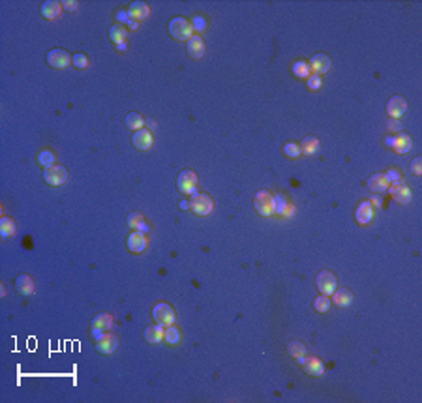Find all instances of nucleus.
I'll return each mask as SVG.
<instances>
[{
  "instance_id": "obj_1",
  "label": "nucleus",
  "mask_w": 422,
  "mask_h": 403,
  "mask_svg": "<svg viewBox=\"0 0 422 403\" xmlns=\"http://www.w3.org/2000/svg\"><path fill=\"white\" fill-rule=\"evenodd\" d=\"M169 34L177 41H190L194 38V24L186 17H175L169 23Z\"/></svg>"
},
{
  "instance_id": "obj_2",
  "label": "nucleus",
  "mask_w": 422,
  "mask_h": 403,
  "mask_svg": "<svg viewBox=\"0 0 422 403\" xmlns=\"http://www.w3.org/2000/svg\"><path fill=\"white\" fill-rule=\"evenodd\" d=\"M253 208L257 210V214H261V216H272L274 214V208H276V199H274V195L270 194V192H266V190H261V192H257V194L253 195Z\"/></svg>"
},
{
  "instance_id": "obj_3",
  "label": "nucleus",
  "mask_w": 422,
  "mask_h": 403,
  "mask_svg": "<svg viewBox=\"0 0 422 403\" xmlns=\"http://www.w3.org/2000/svg\"><path fill=\"white\" fill-rule=\"evenodd\" d=\"M190 202V210L197 214V216H209L212 210H214V201H212L211 195L207 194H194L192 195V201Z\"/></svg>"
},
{
  "instance_id": "obj_4",
  "label": "nucleus",
  "mask_w": 422,
  "mask_h": 403,
  "mask_svg": "<svg viewBox=\"0 0 422 403\" xmlns=\"http://www.w3.org/2000/svg\"><path fill=\"white\" fill-rule=\"evenodd\" d=\"M315 285H317V289H319V293H323L325 296H332L334 295V291L338 289V279L332 272L323 270V272L317 274V278H315Z\"/></svg>"
},
{
  "instance_id": "obj_5",
  "label": "nucleus",
  "mask_w": 422,
  "mask_h": 403,
  "mask_svg": "<svg viewBox=\"0 0 422 403\" xmlns=\"http://www.w3.org/2000/svg\"><path fill=\"white\" fill-rule=\"evenodd\" d=\"M152 317H154V321H156L158 325L162 326H171L175 325V319H177V315H175V310H173L169 304H156L154 306V310H152Z\"/></svg>"
},
{
  "instance_id": "obj_6",
  "label": "nucleus",
  "mask_w": 422,
  "mask_h": 403,
  "mask_svg": "<svg viewBox=\"0 0 422 403\" xmlns=\"http://www.w3.org/2000/svg\"><path fill=\"white\" fill-rule=\"evenodd\" d=\"M71 60H73V56H70V53H68L66 49H51V51L47 53V64H49L51 68H55V70H64V68H68L71 64Z\"/></svg>"
},
{
  "instance_id": "obj_7",
  "label": "nucleus",
  "mask_w": 422,
  "mask_h": 403,
  "mask_svg": "<svg viewBox=\"0 0 422 403\" xmlns=\"http://www.w3.org/2000/svg\"><path fill=\"white\" fill-rule=\"evenodd\" d=\"M43 180L51 186H62L68 180V169L62 165H51L43 171Z\"/></svg>"
},
{
  "instance_id": "obj_8",
  "label": "nucleus",
  "mask_w": 422,
  "mask_h": 403,
  "mask_svg": "<svg viewBox=\"0 0 422 403\" xmlns=\"http://www.w3.org/2000/svg\"><path fill=\"white\" fill-rule=\"evenodd\" d=\"M177 186L184 195H194L197 190V175L194 171H182L177 180Z\"/></svg>"
},
{
  "instance_id": "obj_9",
  "label": "nucleus",
  "mask_w": 422,
  "mask_h": 403,
  "mask_svg": "<svg viewBox=\"0 0 422 403\" xmlns=\"http://www.w3.org/2000/svg\"><path fill=\"white\" fill-rule=\"evenodd\" d=\"M297 360L300 362L302 370L312 377H321L325 373V364L317 357H306L304 355V357H298Z\"/></svg>"
},
{
  "instance_id": "obj_10",
  "label": "nucleus",
  "mask_w": 422,
  "mask_h": 403,
  "mask_svg": "<svg viewBox=\"0 0 422 403\" xmlns=\"http://www.w3.org/2000/svg\"><path fill=\"white\" fill-rule=\"evenodd\" d=\"M118 347V336L109 332H103L96 338V349L100 351L102 355H111L115 353V349Z\"/></svg>"
},
{
  "instance_id": "obj_11",
  "label": "nucleus",
  "mask_w": 422,
  "mask_h": 403,
  "mask_svg": "<svg viewBox=\"0 0 422 403\" xmlns=\"http://www.w3.org/2000/svg\"><path fill=\"white\" fill-rule=\"evenodd\" d=\"M389 190H391V195L392 199L396 202H400V204H407V202L411 201V197H413V194H411V188L407 186L406 182H394L392 186H389Z\"/></svg>"
},
{
  "instance_id": "obj_12",
  "label": "nucleus",
  "mask_w": 422,
  "mask_h": 403,
  "mask_svg": "<svg viewBox=\"0 0 422 403\" xmlns=\"http://www.w3.org/2000/svg\"><path fill=\"white\" fill-rule=\"evenodd\" d=\"M310 71L312 73H315V75H323V73H327L330 68H332V62H330V58H328L325 53H317L312 56V60H310Z\"/></svg>"
},
{
  "instance_id": "obj_13",
  "label": "nucleus",
  "mask_w": 422,
  "mask_h": 403,
  "mask_svg": "<svg viewBox=\"0 0 422 403\" xmlns=\"http://www.w3.org/2000/svg\"><path fill=\"white\" fill-rule=\"evenodd\" d=\"M406 111H407V101L404 100L402 96H394V98H391L389 103H387V113H389L391 118H394V120H398Z\"/></svg>"
},
{
  "instance_id": "obj_14",
  "label": "nucleus",
  "mask_w": 422,
  "mask_h": 403,
  "mask_svg": "<svg viewBox=\"0 0 422 403\" xmlns=\"http://www.w3.org/2000/svg\"><path fill=\"white\" fill-rule=\"evenodd\" d=\"M111 326H113V317L109 313H100L92 319V334L94 338H98L100 334L107 332Z\"/></svg>"
},
{
  "instance_id": "obj_15",
  "label": "nucleus",
  "mask_w": 422,
  "mask_h": 403,
  "mask_svg": "<svg viewBox=\"0 0 422 403\" xmlns=\"http://www.w3.org/2000/svg\"><path fill=\"white\" fill-rule=\"evenodd\" d=\"M132 143L137 150H149L154 145V137H152V133L149 130H139V132L133 133Z\"/></svg>"
},
{
  "instance_id": "obj_16",
  "label": "nucleus",
  "mask_w": 422,
  "mask_h": 403,
  "mask_svg": "<svg viewBox=\"0 0 422 403\" xmlns=\"http://www.w3.org/2000/svg\"><path fill=\"white\" fill-rule=\"evenodd\" d=\"M150 15V8L147 2H132L128 8V17L132 21H143Z\"/></svg>"
},
{
  "instance_id": "obj_17",
  "label": "nucleus",
  "mask_w": 422,
  "mask_h": 403,
  "mask_svg": "<svg viewBox=\"0 0 422 403\" xmlns=\"http://www.w3.org/2000/svg\"><path fill=\"white\" fill-rule=\"evenodd\" d=\"M34 289H36V285H34V279H32L28 274H21V276H17V279H15V291L19 293V295L30 296V295H34Z\"/></svg>"
},
{
  "instance_id": "obj_18",
  "label": "nucleus",
  "mask_w": 422,
  "mask_h": 403,
  "mask_svg": "<svg viewBox=\"0 0 422 403\" xmlns=\"http://www.w3.org/2000/svg\"><path fill=\"white\" fill-rule=\"evenodd\" d=\"M128 248H130L132 253H143L147 249V236H145V233L135 231V233L130 234L128 236Z\"/></svg>"
},
{
  "instance_id": "obj_19",
  "label": "nucleus",
  "mask_w": 422,
  "mask_h": 403,
  "mask_svg": "<svg viewBox=\"0 0 422 403\" xmlns=\"http://www.w3.org/2000/svg\"><path fill=\"white\" fill-rule=\"evenodd\" d=\"M355 217H357V221H359L360 225L370 223V221H372V217H374V206H372V202L370 201L360 202L357 212H355Z\"/></svg>"
},
{
  "instance_id": "obj_20",
  "label": "nucleus",
  "mask_w": 422,
  "mask_h": 403,
  "mask_svg": "<svg viewBox=\"0 0 422 403\" xmlns=\"http://www.w3.org/2000/svg\"><path fill=\"white\" fill-rule=\"evenodd\" d=\"M389 186H391L389 180L385 179V175H381V173H375V175H372L368 179V188L372 192H375V194H383V192L389 190Z\"/></svg>"
},
{
  "instance_id": "obj_21",
  "label": "nucleus",
  "mask_w": 422,
  "mask_h": 403,
  "mask_svg": "<svg viewBox=\"0 0 422 403\" xmlns=\"http://www.w3.org/2000/svg\"><path fill=\"white\" fill-rule=\"evenodd\" d=\"M392 147H394V150H396L398 154H407V152H411V148H413V137L407 135V133H400L398 137H394Z\"/></svg>"
},
{
  "instance_id": "obj_22",
  "label": "nucleus",
  "mask_w": 422,
  "mask_h": 403,
  "mask_svg": "<svg viewBox=\"0 0 422 403\" xmlns=\"http://www.w3.org/2000/svg\"><path fill=\"white\" fill-rule=\"evenodd\" d=\"M41 15L45 19H56L62 11V2H56V0H47L41 4Z\"/></svg>"
},
{
  "instance_id": "obj_23",
  "label": "nucleus",
  "mask_w": 422,
  "mask_h": 403,
  "mask_svg": "<svg viewBox=\"0 0 422 403\" xmlns=\"http://www.w3.org/2000/svg\"><path fill=\"white\" fill-rule=\"evenodd\" d=\"M164 334H165V326L162 325L147 326L145 328V340L149 341V343H160V341H164Z\"/></svg>"
},
{
  "instance_id": "obj_24",
  "label": "nucleus",
  "mask_w": 422,
  "mask_h": 403,
  "mask_svg": "<svg viewBox=\"0 0 422 403\" xmlns=\"http://www.w3.org/2000/svg\"><path fill=\"white\" fill-rule=\"evenodd\" d=\"M188 54L192 56V58H201L205 54V41L203 38H199V36H194V38L188 41Z\"/></svg>"
},
{
  "instance_id": "obj_25",
  "label": "nucleus",
  "mask_w": 422,
  "mask_h": 403,
  "mask_svg": "<svg viewBox=\"0 0 422 403\" xmlns=\"http://www.w3.org/2000/svg\"><path fill=\"white\" fill-rule=\"evenodd\" d=\"M332 302L340 306V308H347L353 304V293L347 291V289H336L334 295H332Z\"/></svg>"
},
{
  "instance_id": "obj_26",
  "label": "nucleus",
  "mask_w": 422,
  "mask_h": 403,
  "mask_svg": "<svg viewBox=\"0 0 422 403\" xmlns=\"http://www.w3.org/2000/svg\"><path fill=\"white\" fill-rule=\"evenodd\" d=\"M128 225L132 227L133 231H139V233H147L149 231V225L145 223V217L139 212H132L128 216Z\"/></svg>"
},
{
  "instance_id": "obj_27",
  "label": "nucleus",
  "mask_w": 422,
  "mask_h": 403,
  "mask_svg": "<svg viewBox=\"0 0 422 403\" xmlns=\"http://www.w3.org/2000/svg\"><path fill=\"white\" fill-rule=\"evenodd\" d=\"M109 36L111 39L117 43V45H120V43H126V38H128V30H126L124 24H113L109 30Z\"/></svg>"
},
{
  "instance_id": "obj_28",
  "label": "nucleus",
  "mask_w": 422,
  "mask_h": 403,
  "mask_svg": "<svg viewBox=\"0 0 422 403\" xmlns=\"http://www.w3.org/2000/svg\"><path fill=\"white\" fill-rule=\"evenodd\" d=\"M298 147L302 150V154L313 156L319 150V139L317 137H306V139H302V145H298Z\"/></svg>"
},
{
  "instance_id": "obj_29",
  "label": "nucleus",
  "mask_w": 422,
  "mask_h": 403,
  "mask_svg": "<svg viewBox=\"0 0 422 403\" xmlns=\"http://www.w3.org/2000/svg\"><path fill=\"white\" fill-rule=\"evenodd\" d=\"M143 126H145V118L141 117L139 113H128V117H126V128H130L133 132H139V130H143Z\"/></svg>"
},
{
  "instance_id": "obj_30",
  "label": "nucleus",
  "mask_w": 422,
  "mask_h": 403,
  "mask_svg": "<svg viewBox=\"0 0 422 403\" xmlns=\"http://www.w3.org/2000/svg\"><path fill=\"white\" fill-rule=\"evenodd\" d=\"M274 199H276V208H274V214H281V216H291V214H293V206L287 204L285 199H283L280 194L274 195Z\"/></svg>"
},
{
  "instance_id": "obj_31",
  "label": "nucleus",
  "mask_w": 422,
  "mask_h": 403,
  "mask_svg": "<svg viewBox=\"0 0 422 403\" xmlns=\"http://www.w3.org/2000/svg\"><path fill=\"white\" fill-rule=\"evenodd\" d=\"M13 233H15V221L11 217H2V221H0V234H2V238H9Z\"/></svg>"
},
{
  "instance_id": "obj_32",
  "label": "nucleus",
  "mask_w": 422,
  "mask_h": 403,
  "mask_svg": "<svg viewBox=\"0 0 422 403\" xmlns=\"http://www.w3.org/2000/svg\"><path fill=\"white\" fill-rule=\"evenodd\" d=\"M293 73H295L297 77H300V79H308L310 75H312V71H310V66H308V62H302V60H298V62L293 64Z\"/></svg>"
},
{
  "instance_id": "obj_33",
  "label": "nucleus",
  "mask_w": 422,
  "mask_h": 403,
  "mask_svg": "<svg viewBox=\"0 0 422 403\" xmlns=\"http://www.w3.org/2000/svg\"><path fill=\"white\" fill-rule=\"evenodd\" d=\"M164 340L169 343V345H177L180 341V332H179V328L175 325H171V326H167L165 328V334H164Z\"/></svg>"
},
{
  "instance_id": "obj_34",
  "label": "nucleus",
  "mask_w": 422,
  "mask_h": 403,
  "mask_svg": "<svg viewBox=\"0 0 422 403\" xmlns=\"http://www.w3.org/2000/svg\"><path fill=\"white\" fill-rule=\"evenodd\" d=\"M287 351H289L291 357H295V358L304 357V355H306V347L302 345V341H291L289 347H287Z\"/></svg>"
},
{
  "instance_id": "obj_35",
  "label": "nucleus",
  "mask_w": 422,
  "mask_h": 403,
  "mask_svg": "<svg viewBox=\"0 0 422 403\" xmlns=\"http://www.w3.org/2000/svg\"><path fill=\"white\" fill-rule=\"evenodd\" d=\"M313 306H315V310L319 311V313H327V311L330 310V298L325 295L317 296L315 302H313Z\"/></svg>"
},
{
  "instance_id": "obj_36",
  "label": "nucleus",
  "mask_w": 422,
  "mask_h": 403,
  "mask_svg": "<svg viewBox=\"0 0 422 403\" xmlns=\"http://www.w3.org/2000/svg\"><path fill=\"white\" fill-rule=\"evenodd\" d=\"M38 162L43 165V167H51V165H55V154L51 152V150H41L38 156Z\"/></svg>"
},
{
  "instance_id": "obj_37",
  "label": "nucleus",
  "mask_w": 422,
  "mask_h": 403,
  "mask_svg": "<svg viewBox=\"0 0 422 403\" xmlns=\"http://www.w3.org/2000/svg\"><path fill=\"white\" fill-rule=\"evenodd\" d=\"M283 152L287 154V158H298V156L302 154V150H300V147H298L297 143H287L283 147Z\"/></svg>"
},
{
  "instance_id": "obj_38",
  "label": "nucleus",
  "mask_w": 422,
  "mask_h": 403,
  "mask_svg": "<svg viewBox=\"0 0 422 403\" xmlns=\"http://www.w3.org/2000/svg\"><path fill=\"white\" fill-rule=\"evenodd\" d=\"M73 66L75 68H79V70H85V68H88V56L86 54H83V53H77L75 56H73Z\"/></svg>"
},
{
  "instance_id": "obj_39",
  "label": "nucleus",
  "mask_w": 422,
  "mask_h": 403,
  "mask_svg": "<svg viewBox=\"0 0 422 403\" xmlns=\"http://www.w3.org/2000/svg\"><path fill=\"white\" fill-rule=\"evenodd\" d=\"M321 86H323V79H321V75L312 73V75L308 77V88H310V90H319Z\"/></svg>"
},
{
  "instance_id": "obj_40",
  "label": "nucleus",
  "mask_w": 422,
  "mask_h": 403,
  "mask_svg": "<svg viewBox=\"0 0 422 403\" xmlns=\"http://www.w3.org/2000/svg\"><path fill=\"white\" fill-rule=\"evenodd\" d=\"M385 179L389 180V184H394V182H400L402 180V177H400V173L396 169H391V171H387V175H385Z\"/></svg>"
},
{
  "instance_id": "obj_41",
  "label": "nucleus",
  "mask_w": 422,
  "mask_h": 403,
  "mask_svg": "<svg viewBox=\"0 0 422 403\" xmlns=\"http://www.w3.org/2000/svg\"><path fill=\"white\" fill-rule=\"evenodd\" d=\"M192 23H194V28H196L197 32H203L205 28H207V21H205V17H201V15L196 17Z\"/></svg>"
},
{
  "instance_id": "obj_42",
  "label": "nucleus",
  "mask_w": 422,
  "mask_h": 403,
  "mask_svg": "<svg viewBox=\"0 0 422 403\" xmlns=\"http://www.w3.org/2000/svg\"><path fill=\"white\" fill-rule=\"evenodd\" d=\"M411 171L415 175H422V158H415L411 163Z\"/></svg>"
},
{
  "instance_id": "obj_43",
  "label": "nucleus",
  "mask_w": 422,
  "mask_h": 403,
  "mask_svg": "<svg viewBox=\"0 0 422 403\" xmlns=\"http://www.w3.org/2000/svg\"><path fill=\"white\" fill-rule=\"evenodd\" d=\"M62 8L68 9V11H75V9L79 8V2H77V0H64Z\"/></svg>"
},
{
  "instance_id": "obj_44",
  "label": "nucleus",
  "mask_w": 422,
  "mask_h": 403,
  "mask_svg": "<svg viewBox=\"0 0 422 403\" xmlns=\"http://www.w3.org/2000/svg\"><path fill=\"white\" fill-rule=\"evenodd\" d=\"M387 128H389L392 133H396V132H400V130H402V124H400V120H394V118H391V120H389V124H387Z\"/></svg>"
},
{
  "instance_id": "obj_45",
  "label": "nucleus",
  "mask_w": 422,
  "mask_h": 403,
  "mask_svg": "<svg viewBox=\"0 0 422 403\" xmlns=\"http://www.w3.org/2000/svg\"><path fill=\"white\" fill-rule=\"evenodd\" d=\"M370 202H374L375 206H381V204H383V201H381L379 197H374V199H372V201H370Z\"/></svg>"
},
{
  "instance_id": "obj_46",
  "label": "nucleus",
  "mask_w": 422,
  "mask_h": 403,
  "mask_svg": "<svg viewBox=\"0 0 422 403\" xmlns=\"http://www.w3.org/2000/svg\"><path fill=\"white\" fill-rule=\"evenodd\" d=\"M128 23H130V28H139V23H137V21H132V19H130Z\"/></svg>"
},
{
  "instance_id": "obj_47",
  "label": "nucleus",
  "mask_w": 422,
  "mask_h": 403,
  "mask_svg": "<svg viewBox=\"0 0 422 403\" xmlns=\"http://www.w3.org/2000/svg\"><path fill=\"white\" fill-rule=\"evenodd\" d=\"M392 143H394V137H387V139H385V145H387V147H392Z\"/></svg>"
},
{
  "instance_id": "obj_48",
  "label": "nucleus",
  "mask_w": 422,
  "mask_h": 403,
  "mask_svg": "<svg viewBox=\"0 0 422 403\" xmlns=\"http://www.w3.org/2000/svg\"><path fill=\"white\" fill-rule=\"evenodd\" d=\"M145 124H149V128H152V130H154V126H156V122H152V120H145Z\"/></svg>"
},
{
  "instance_id": "obj_49",
  "label": "nucleus",
  "mask_w": 422,
  "mask_h": 403,
  "mask_svg": "<svg viewBox=\"0 0 422 403\" xmlns=\"http://www.w3.org/2000/svg\"><path fill=\"white\" fill-rule=\"evenodd\" d=\"M126 15H128V13H118V15H117V17H118V21H124Z\"/></svg>"
},
{
  "instance_id": "obj_50",
  "label": "nucleus",
  "mask_w": 422,
  "mask_h": 403,
  "mask_svg": "<svg viewBox=\"0 0 422 403\" xmlns=\"http://www.w3.org/2000/svg\"><path fill=\"white\" fill-rule=\"evenodd\" d=\"M118 51H126V43H120V45H117Z\"/></svg>"
}]
</instances>
